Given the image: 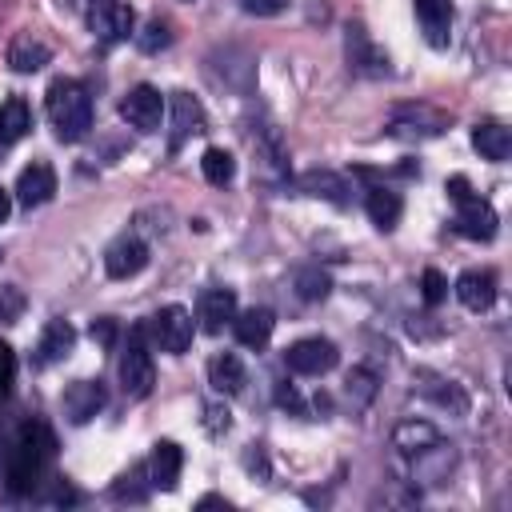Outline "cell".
<instances>
[{
	"instance_id": "cell-15",
	"label": "cell",
	"mask_w": 512,
	"mask_h": 512,
	"mask_svg": "<svg viewBox=\"0 0 512 512\" xmlns=\"http://www.w3.org/2000/svg\"><path fill=\"white\" fill-rule=\"evenodd\" d=\"M52 196H56V172H52V164H44V160L28 164V168L20 172V180H16V200H20L24 208H40V204H48Z\"/></svg>"
},
{
	"instance_id": "cell-8",
	"label": "cell",
	"mask_w": 512,
	"mask_h": 512,
	"mask_svg": "<svg viewBox=\"0 0 512 512\" xmlns=\"http://www.w3.org/2000/svg\"><path fill=\"white\" fill-rule=\"evenodd\" d=\"M252 148H256V176H260L264 184H280V180L288 176V148H284L280 132H276L272 124L256 128V132H252Z\"/></svg>"
},
{
	"instance_id": "cell-1",
	"label": "cell",
	"mask_w": 512,
	"mask_h": 512,
	"mask_svg": "<svg viewBox=\"0 0 512 512\" xmlns=\"http://www.w3.org/2000/svg\"><path fill=\"white\" fill-rule=\"evenodd\" d=\"M56 456V436L48 424L32 420L20 428L16 444H12V456H8V492L12 496H28L40 488V476H44V464Z\"/></svg>"
},
{
	"instance_id": "cell-14",
	"label": "cell",
	"mask_w": 512,
	"mask_h": 512,
	"mask_svg": "<svg viewBox=\"0 0 512 512\" xmlns=\"http://www.w3.org/2000/svg\"><path fill=\"white\" fill-rule=\"evenodd\" d=\"M448 128V116L444 112H436V108H416V104H408V108H396V116H392V124H388V132L392 136H436V132H444Z\"/></svg>"
},
{
	"instance_id": "cell-9",
	"label": "cell",
	"mask_w": 512,
	"mask_h": 512,
	"mask_svg": "<svg viewBox=\"0 0 512 512\" xmlns=\"http://www.w3.org/2000/svg\"><path fill=\"white\" fill-rule=\"evenodd\" d=\"M344 52H348V68L352 72H360V76H388V56L372 44V36H368L364 24H348Z\"/></svg>"
},
{
	"instance_id": "cell-40",
	"label": "cell",
	"mask_w": 512,
	"mask_h": 512,
	"mask_svg": "<svg viewBox=\"0 0 512 512\" xmlns=\"http://www.w3.org/2000/svg\"><path fill=\"white\" fill-rule=\"evenodd\" d=\"M204 416H208V420H204V428H208L212 436L228 432V424H232V420H228V408H220V404H208V408H204Z\"/></svg>"
},
{
	"instance_id": "cell-29",
	"label": "cell",
	"mask_w": 512,
	"mask_h": 512,
	"mask_svg": "<svg viewBox=\"0 0 512 512\" xmlns=\"http://www.w3.org/2000/svg\"><path fill=\"white\" fill-rule=\"evenodd\" d=\"M48 60H52L48 44L36 40V36H28V32L8 44V64H12V72H40Z\"/></svg>"
},
{
	"instance_id": "cell-10",
	"label": "cell",
	"mask_w": 512,
	"mask_h": 512,
	"mask_svg": "<svg viewBox=\"0 0 512 512\" xmlns=\"http://www.w3.org/2000/svg\"><path fill=\"white\" fill-rule=\"evenodd\" d=\"M144 264H148V244H144L140 236H132V232L116 236V240L108 244V252H104V272H108L112 280H128V276L144 272Z\"/></svg>"
},
{
	"instance_id": "cell-7",
	"label": "cell",
	"mask_w": 512,
	"mask_h": 512,
	"mask_svg": "<svg viewBox=\"0 0 512 512\" xmlns=\"http://www.w3.org/2000/svg\"><path fill=\"white\" fill-rule=\"evenodd\" d=\"M120 116L136 132H156L160 120H164V96H160V88H152V84L128 88L124 100H120Z\"/></svg>"
},
{
	"instance_id": "cell-34",
	"label": "cell",
	"mask_w": 512,
	"mask_h": 512,
	"mask_svg": "<svg viewBox=\"0 0 512 512\" xmlns=\"http://www.w3.org/2000/svg\"><path fill=\"white\" fill-rule=\"evenodd\" d=\"M420 296H424L428 308H436V304L448 296V280H444L440 268H424V276H420Z\"/></svg>"
},
{
	"instance_id": "cell-19",
	"label": "cell",
	"mask_w": 512,
	"mask_h": 512,
	"mask_svg": "<svg viewBox=\"0 0 512 512\" xmlns=\"http://www.w3.org/2000/svg\"><path fill=\"white\" fill-rule=\"evenodd\" d=\"M236 316V292L224 284H212L200 292V328L204 332H220L224 324H232Z\"/></svg>"
},
{
	"instance_id": "cell-16",
	"label": "cell",
	"mask_w": 512,
	"mask_h": 512,
	"mask_svg": "<svg viewBox=\"0 0 512 512\" xmlns=\"http://www.w3.org/2000/svg\"><path fill=\"white\" fill-rule=\"evenodd\" d=\"M412 8H416L424 40L432 48H448V40H452V4L448 0H412Z\"/></svg>"
},
{
	"instance_id": "cell-3",
	"label": "cell",
	"mask_w": 512,
	"mask_h": 512,
	"mask_svg": "<svg viewBox=\"0 0 512 512\" xmlns=\"http://www.w3.org/2000/svg\"><path fill=\"white\" fill-rule=\"evenodd\" d=\"M152 340L160 344V352H168V356H184L188 348H192V336H196V320H192V312L188 308H180V304H164L156 316H152Z\"/></svg>"
},
{
	"instance_id": "cell-32",
	"label": "cell",
	"mask_w": 512,
	"mask_h": 512,
	"mask_svg": "<svg viewBox=\"0 0 512 512\" xmlns=\"http://www.w3.org/2000/svg\"><path fill=\"white\" fill-rule=\"evenodd\" d=\"M296 292H300V300H324L332 292V280L320 268H300L296 272Z\"/></svg>"
},
{
	"instance_id": "cell-11",
	"label": "cell",
	"mask_w": 512,
	"mask_h": 512,
	"mask_svg": "<svg viewBox=\"0 0 512 512\" xmlns=\"http://www.w3.org/2000/svg\"><path fill=\"white\" fill-rule=\"evenodd\" d=\"M60 404H64V416H68L72 424H88V420L108 404V388H104L100 380H72V384L64 388Z\"/></svg>"
},
{
	"instance_id": "cell-23",
	"label": "cell",
	"mask_w": 512,
	"mask_h": 512,
	"mask_svg": "<svg viewBox=\"0 0 512 512\" xmlns=\"http://www.w3.org/2000/svg\"><path fill=\"white\" fill-rule=\"evenodd\" d=\"M300 192H308V196H316V200H328V204H336V208H344L348 204V180L344 176H336V172H328V168H312V172H304L300 180Z\"/></svg>"
},
{
	"instance_id": "cell-30",
	"label": "cell",
	"mask_w": 512,
	"mask_h": 512,
	"mask_svg": "<svg viewBox=\"0 0 512 512\" xmlns=\"http://www.w3.org/2000/svg\"><path fill=\"white\" fill-rule=\"evenodd\" d=\"M200 172H204L208 184L224 188V184H232V176H236V160H232V152H224V148H204Z\"/></svg>"
},
{
	"instance_id": "cell-27",
	"label": "cell",
	"mask_w": 512,
	"mask_h": 512,
	"mask_svg": "<svg viewBox=\"0 0 512 512\" xmlns=\"http://www.w3.org/2000/svg\"><path fill=\"white\" fill-rule=\"evenodd\" d=\"M244 364H240V356L236 352H216L212 360H208V384L220 392V396H236L240 388H244Z\"/></svg>"
},
{
	"instance_id": "cell-37",
	"label": "cell",
	"mask_w": 512,
	"mask_h": 512,
	"mask_svg": "<svg viewBox=\"0 0 512 512\" xmlns=\"http://www.w3.org/2000/svg\"><path fill=\"white\" fill-rule=\"evenodd\" d=\"M20 308H24V296H20V288H16V284H4V288H0V320H12V316H20Z\"/></svg>"
},
{
	"instance_id": "cell-18",
	"label": "cell",
	"mask_w": 512,
	"mask_h": 512,
	"mask_svg": "<svg viewBox=\"0 0 512 512\" xmlns=\"http://www.w3.org/2000/svg\"><path fill=\"white\" fill-rule=\"evenodd\" d=\"M180 468H184L180 444H176V440H156L152 460H148V484L160 488V492H172L176 480H180Z\"/></svg>"
},
{
	"instance_id": "cell-31",
	"label": "cell",
	"mask_w": 512,
	"mask_h": 512,
	"mask_svg": "<svg viewBox=\"0 0 512 512\" xmlns=\"http://www.w3.org/2000/svg\"><path fill=\"white\" fill-rule=\"evenodd\" d=\"M344 396H348L352 412H364L372 404V396H376V372L372 368H352L348 380H344Z\"/></svg>"
},
{
	"instance_id": "cell-5",
	"label": "cell",
	"mask_w": 512,
	"mask_h": 512,
	"mask_svg": "<svg viewBox=\"0 0 512 512\" xmlns=\"http://www.w3.org/2000/svg\"><path fill=\"white\" fill-rule=\"evenodd\" d=\"M152 380H156V372H152V352H148V344H144V328H132L128 348H124V356H120V388H124L132 400H140V396L152 392Z\"/></svg>"
},
{
	"instance_id": "cell-39",
	"label": "cell",
	"mask_w": 512,
	"mask_h": 512,
	"mask_svg": "<svg viewBox=\"0 0 512 512\" xmlns=\"http://www.w3.org/2000/svg\"><path fill=\"white\" fill-rule=\"evenodd\" d=\"M92 340H96L100 348H112V344H116V320H108V316L92 320Z\"/></svg>"
},
{
	"instance_id": "cell-4",
	"label": "cell",
	"mask_w": 512,
	"mask_h": 512,
	"mask_svg": "<svg viewBox=\"0 0 512 512\" xmlns=\"http://www.w3.org/2000/svg\"><path fill=\"white\" fill-rule=\"evenodd\" d=\"M84 20H88V32H92L100 44H120V40H128L132 28H136V16H132V8H128L124 0H88Z\"/></svg>"
},
{
	"instance_id": "cell-21",
	"label": "cell",
	"mask_w": 512,
	"mask_h": 512,
	"mask_svg": "<svg viewBox=\"0 0 512 512\" xmlns=\"http://www.w3.org/2000/svg\"><path fill=\"white\" fill-rule=\"evenodd\" d=\"M72 344H76V328H72L68 320H48V328L40 332V344H36L32 364H36V368H48V364L64 360V356L72 352Z\"/></svg>"
},
{
	"instance_id": "cell-33",
	"label": "cell",
	"mask_w": 512,
	"mask_h": 512,
	"mask_svg": "<svg viewBox=\"0 0 512 512\" xmlns=\"http://www.w3.org/2000/svg\"><path fill=\"white\" fill-rule=\"evenodd\" d=\"M136 44H140V52H160V48L172 44V32H168L164 20H148L144 32H136Z\"/></svg>"
},
{
	"instance_id": "cell-35",
	"label": "cell",
	"mask_w": 512,
	"mask_h": 512,
	"mask_svg": "<svg viewBox=\"0 0 512 512\" xmlns=\"http://www.w3.org/2000/svg\"><path fill=\"white\" fill-rule=\"evenodd\" d=\"M140 476H144V468L136 464L132 472H124V476H120V484L112 488V496H116V500H124V496H128V500H144V488H136V480H140Z\"/></svg>"
},
{
	"instance_id": "cell-13",
	"label": "cell",
	"mask_w": 512,
	"mask_h": 512,
	"mask_svg": "<svg viewBox=\"0 0 512 512\" xmlns=\"http://www.w3.org/2000/svg\"><path fill=\"white\" fill-rule=\"evenodd\" d=\"M456 300L468 312H488L496 304V276L488 268H468L456 276Z\"/></svg>"
},
{
	"instance_id": "cell-2",
	"label": "cell",
	"mask_w": 512,
	"mask_h": 512,
	"mask_svg": "<svg viewBox=\"0 0 512 512\" xmlns=\"http://www.w3.org/2000/svg\"><path fill=\"white\" fill-rule=\"evenodd\" d=\"M48 120L64 144H76L92 128V96L80 80H52L48 88Z\"/></svg>"
},
{
	"instance_id": "cell-20",
	"label": "cell",
	"mask_w": 512,
	"mask_h": 512,
	"mask_svg": "<svg viewBox=\"0 0 512 512\" xmlns=\"http://www.w3.org/2000/svg\"><path fill=\"white\" fill-rule=\"evenodd\" d=\"M272 328H276L272 308H244V312L232 316V332L244 348H264L272 340Z\"/></svg>"
},
{
	"instance_id": "cell-28",
	"label": "cell",
	"mask_w": 512,
	"mask_h": 512,
	"mask_svg": "<svg viewBox=\"0 0 512 512\" xmlns=\"http://www.w3.org/2000/svg\"><path fill=\"white\" fill-rule=\"evenodd\" d=\"M440 440V432H436V424H428V420H400L396 428H392V448L396 452H404V456H416V452H424L428 444H436Z\"/></svg>"
},
{
	"instance_id": "cell-24",
	"label": "cell",
	"mask_w": 512,
	"mask_h": 512,
	"mask_svg": "<svg viewBox=\"0 0 512 512\" xmlns=\"http://www.w3.org/2000/svg\"><path fill=\"white\" fill-rule=\"evenodd\" d=\"M28 128H32V108H28V100H20V96L4 100V104H0V152H8L12 144H20V140L28 136Z\"/></svg>"
},
{
	"instance_id": "cell-36",
	"label": "cell",
	"mask_w": 512,
	"mask_h": 512,
	"mask_svg": "<svg viewBox=\"0 0 512 512\" xmlns=\"http://www.w3.org/2000/svg\"><path fill=\"white\" fill-rule=\"evenodd\" d=\"M12 380H16V352H12V348L0 340V400L8 396Z\"/></svg>"
},
{
	"instance_id": "cell-25",
	"label": "cell",
	"mask_w": 512,
	"mask_h": 512,
	"mask_svg": "<svg viewBox=\"0 0 512 512\" xmlns=\"http://www.w3.org/2000/svg\"><path fill=\"white\" fill-rule=\"evenodd\" d=\"M472 148H476L484 160L500 164V160H508V152H512V132H508L500 120H484V124L472 128Z\"/></svg>"
},
{
	"instance_id": "cell-41",
	"label": "cell",
	"mask_w": 512,
	"mask_h": 512,
	"mask_svg": "<svg viewBox=\"0 0 512 512\" xmlns=\"http://www.w3.org/2000/svg\"><path fill=\"white\" fill-rule=\"evenodd\" d=\"M244 468H248V472H260V480H268V460H264L260 444H248V452H244Z\"/></svg>"
},
{
	"instance_id": "cell-26",
	"label": "cell",
	"mask_w": 512,
	"mask_h": 512,
	"mask_svg": "<svg viewBox=\"0 0 512 512\" xmlns=\"http://www.w3.org/2000/svg\"><path fill=\"white\" fill-rule=\"evenodd\" d=\"M364 208H368V220H372L380 232H392L396 220H400V212H404L400 192H392V188H384V184H372V188H368Z\"/></svg>"
},
{
	"instance_id": "cell-22",
	"label": "cell",
	"mask_w": 512,
	"mask_h": 512,
	"mask_svg": "<svg viewBox=\"0 0 512 512\" xmlns=\"http://www.w3.org/2000/svg\"><path fill=\"white\" fill-rule=\"evenodd\" d=\"M412 380H416V392H420V396H428L432 404L452 408L456 416H464V412H468V396L460 392V384H452V380H444V376H436V372H424V368H420Z\"/></svg>"
},
{
	"instance_id": "cell-43",
	"label": "cell",
	"mask_w": 512,
	"mask_h": 512,
	"mask_svg": "<svg viewBox=\"0 0 512 512\" xmlns=\"http://www.w3.org/2000/svg\"><path fill=\"white\" fill-rule=\"evenodd\" d=\"M276 400H280L284 408H292V412H300V408H304V404H300V396H296L292 388H284V384H280V392H276Z\"/></svg>"
},
{
	"instance_id": "cell-38",
	"label": "cell",
	"mask_w": 512,
	"mask_h": 512,
	"mask_svg": "<svg viewBox=\"0 0 512 512\" xmlns=\"http://www.w3.org/2000/svg\"><path fill=\"white\" fill-rule=\"evenodd\" d=\"M240 8L248 16H280L288 8V0H240Z\"/></svg>"
},
{
	"instance_id": "cell-17",
	"label": "cell",
	"mask_w": 512,
	"mask_h": 512,
	"mask_svg": "<svg viewBox=\"0 0 512 512\" xmlns=\"http://www.w3.org/2000/svg\"><path fill=\"white\" fill-rule=\"evenodd\" d=\"M496 208L488 204V200H480V196H468V200H460V212H456V228H460V236H468V240H492L496 236Z\"/></svg>"
},
{
	"instance_id": "cell-12",
	"label": "cell",
	"mask_w": 512,
	"mask_h": 512,
	"mask_svg": "<svg viewBox=\"0 0 512 512\" xmlns=\"http://www.w3.org/2000/svg\"><path fill=\"white\" fill-rule=\"evenodd\" d=\"M200 132H208L204 104L192 92H172V140H168V148L180 152V144L188 136H200Z\"/></svg>"
},
{
	"instance_id": "cell-44",
	"label": "cell",
	"mask_w": 512,
	"mask_h": 512,
	"mask_svg": "<svg viewBox=\"0 0 512 512\" xmlns=\"http://www.w3.org/2000/svg\"><path fill=\"white\" fill-rule=\"evenodd\" d=\"M8 212H12V196H8L4 188H0V224L8 220Z\"/></svg>"
},
{
	"instance_id": "cell-6",
	"label": "cell",
	"mask_w": 512,
	"mask_h": 512,
	"mask_svg": "<svg viewBox=\"0 0 512 512\" xmlns=\"http://www.w3.org/2000/svg\"><path fill=\"white\" fill-rule=\"evenodd\" d=\"M336 360H340V348L324 336H304L284 352V364L296 376H324V372L336 368Z\"/></svg>"
},
{
	"instance_id": "cell-42",
	"label": "cell",
	"mask_w": 512,
	"mask_h": 512,
	"mask_svg": "<svg viewBox=\"0 0 512 512\" xmlns=\"http://www.w3.org/2000/svg\"><path fill=\"white\" fill-rule=\"evenodd\" d=\"M448 196H452L456 204H460V200H468V196H472L468 180H464V176H452V180H448Z\"/></svg>"
}]
</instances>
